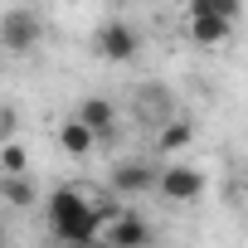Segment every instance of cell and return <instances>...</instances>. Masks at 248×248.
Listing matches in <instances>:
<instances>
[{
    "label": "cell",
    "mask_w": 248,
    "mask_h": 248,
    "mask_svg": "<svg viewBox=\"0 0 248 248\" xmlns=\"http://www.w3.org/2000/svg\"><path fill=\"white\" fill-rule=\"evenodd\" d=\"M10 132H15V112H10V107H0V137L10 141Z\"/></svg>",
    "instance_id": "cell-15"
},
{
    "label": "cell",
    "mask_w": 248,
    "mask_h": 248,
    "mask_svg": "<svg viewBox=\"0 0 248 248\" xmlns=\"http://www.w3.org/2000/svg\"><path fill=\"white\" fill-rule=\"evenodd\" d=\"M137 117H141V122H151V127H161V122H170V117H175V97H170L161 83H151V88H141V93H137Z\"/></svg>",
    "instance_id": "cell-8"
},
{
    "label": "cell",
    "mask_w": 248,
    "mask_h": 248,
    "mask_svg": "<svg viewBox=\"0 0 248 248\" xmlns=\"http://www.w3.org/2000/svg\"><path fill=\"white\" fill-rule=\"evenodd\" d=\"M0 248H5V229H0Z\"/></svg>",
    "instance_id": "cell-17"
},
{
    "label": "cell",
    "mask_w": 248,
    "mask_h": 248,
    "mask_svg": "<svg viewBox=\"0 0 248 248\" xmlns=\"http://www.w3.org/2000/svg\"><path fill=\"white\" fill-rule=\"evenodd\" d=\"M107 243H112V248H141V243H151V224L127 209V214L107 219Z\"/></svg>",
    "instance_id": "cell-7"
},
{
    "label": "cell",
    "mask_w": 248,
    "mask_h": 248,
    "mask_svg": "<svg viewBox=\"0 0 248 248\" xmlns=\"http://www.w3.org/2000/svg\"><path fill=\"white\" fill-rule=\"evenodd\" d=\"M190 5H200V10H214V15H224V20H238L243 0H190Z\"/></svg>",
    "instance_id": "cell-14"
},
{
    "label": "cell",
    "mask_w": 248,
    "mask_h": 248,
    "mask_svg": "<svg viewBox=\"0 0 248 248\" xmlns=\"http://www.w3.org/2000/svg\"><path fill=\"white\" fill-rule=\"evenodd\" d=\"M78 122H88V127L97 132V141H107L112 127H117V107H112L107 97H83V102H78Z\"/></svg>",
    "instance_id": "cell-9"
},
{
    "label": "cell",
    "mask_w": 248,
    "mask_h": 248,
    "mask_svg": "<svg viewBox=\"0 0 248 248\" xmlns=\"http://www.w3.org/2000/svg\"><path fill=\"white\" fill-rule=\"evenodd\" d=\"M156 175H161V170H156L146 156H137V161H117L107 185H112L122 200H137V195H151V190H156Z\"/></svg>",
    "instance_id": "cell-4"
},
{
    "label": "cell",
    "mask_w": 248,
    "mask_h": 248,
    "mask_svg": "<svg viewBox=\"0 0 248 248\" xmlns=\"http://www.w3.org/2000/svg\"><path fill=\"white\" fill-rule=\"evenodd\" d=\"M0 200L15 204V209H30L34 204V180L30 175H0Z\"/></svg>",
    "instance_id": "cell-12"
},
{
    "label": "cell",
    "mask_w": 248,
    "mask_h": 248,
    "mask_svg": "<svg viewBox=\"0 0 248 248\" xmlns=\"http://www.w3.org/2000/svg\"><path fill=\"white\" fill-rule=\"evenodd\" d=\"M39 34H44V25H39V15L25 10V5H15V10L0 15V44H5L10 54H30V49L39 44Z\"/></svg>",
    "instance_id": "cell-3"
},
{
    "label": "cell",
    "mask_w": 248,
    "mask_h": 248,
    "mask_svg": "<svg viewBox=\"0 0 248 248\" xmlns=\"http://www.w3.org/2000/svg\"><path fill=\"white\" fill-rule=\"evenodd\" d=\"M83 248H112V243H107V238H93V243H83Z\"/></svg>",
    "instance_id": "cell-16"
},
{
    "label": "cell",
    "mask_w": 248,
    "mask_h": 248,
    "mask_svg": "<svg viewBox=\"0 0 248 248\" xmlns=\"http://www.w3.org/2000/svg\"><path fill=\"white\" fill-rule=\"evenodd\" d=\"M137 49H141V34H137L127 20H107V25L97 30V54H102L107 63H132Z\"/></svg>",
    "instance_id": "cell-5"
},
{
    "label": "cell",
    "mask_w": 248,
    "mask_h": 248,
    "mask_svg": "<svg viewBox=\"0 0 248 248\" xmlns=\"http://www.w3.org/2000/svg\"><path fill=\"white\" fill-rule=\"evenodd\" d=\"M185 34H190L200 49H219V44H229V34H233V20H224V15H214V10H200V5H190V25H185Z\"/></svg>",
    "instance_id": "cell-6"
},
{
    "label": "cell",
    "mask_w": 248,
    "mask_h": 248,
    "mask_svg": "<svg viewBox=\"0 0 248 248\" xmlns=\"http://www.w3.org/2000/svg\"><path fill=\"white\" fill-rule=\"evenodd\" d=\"M68 5H78V0H68Z\"/></svg>",
    "instance_id": "cell-18"
},
{
    "label": "cell",
    "mask_w": 248,
    "mask_h": 248,
    "mask_svg": "<svg viewBox=\"0 0 248 248\" xmlns=\"http://www.w3.org/2000/svg\"><path fill=\"white\" fill-rule=\"evenodd\" d=\"M59 146H63L68 156H88V151L97 146V132L88 127V122H78V117H68L63 127H59Z\"/></svg>",
    "instance_id": "cell-11"
},
{
    "label": "cell",
    "mask_w": 248,
    "mask_h": 248,
    "mask_svg": "<svg viewBox=\"0 0 248 248\" xmlns=\"http://www.w3.org/2000/svg\"><path fill=\"white\" fill-rule=\"evenodd\" d=\"M190 141H195V127H190L185 117H170V122H161V127H156V146H151V151H161V156H180Z\"/></svg>",
    "instance_id": "cell-10"
},
{
    "label": "cell",
    "mask_w": 248,
    "mask_h": 248,
    "mask_svg": "<svg viewBox=\"0 0 248 248\" xmlns=\"http://www.w3.org/2000/svg\"><path fill=\"white\" fill-rule=\"evenodd\" d=\"M0 175H30V146L0 141Z\"/></svg>",
    "instance_id": "cell-13"
},
{
    "label": "cell",
    "mask_w": 248,
    "mask_h": 248,
    "mask_svg": "<svg viewBox=\"0 0 248 248\" xmlns=\"http://www.w3.org/2000/svg\"><path fill=\"white\" fill-rule=\"evenodd\" d=\"M44 219H49V233H54L63 248H83V243H93L97 229H102V209H97L83 190H73V185H63V190L49 195Z\"/></svg>",
    "instance_id": "cell-1"
},
{
    "label": "cell",
    "mask_w": 248,
    "mask_h": 248,
    "mask_svg": "<svg viewBox=\"0 0 248 248\" xmlns=\"http://www.w3.org/2000/svg\"><path fill=\"white\" fill-rule=\"evenodd\" d=\"M156 195H166L170 204H190V200H200V195H204V170H200V166L175 161V166H166V170L156 175Z\"/></svg>",
    "instance_id": "cell-2"
}]
</instances>
